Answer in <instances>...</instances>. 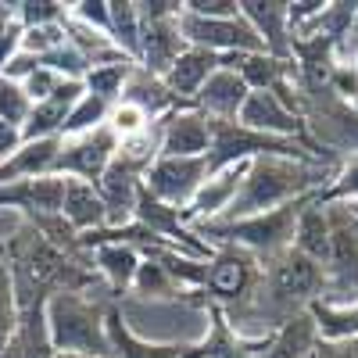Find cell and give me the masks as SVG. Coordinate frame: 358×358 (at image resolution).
<instances>
[{"instance_id": "cell-22", "label": "cell", "mask_w": 358, "mask_h": 358, "mask_svg": "<svg viewBox=\"0 0 358 358\" xmlns=\"http://www.w3.org/2000/svg\"><path fill=\"white\" fill-rule=\"evenodd\" d=\"M308 315L315 322L319 341H330V344L358 341V301L355 305H322V301H312Z\"/></svg>"}, {"instance_id": "cell-27", "label": "cell", "mask_w": 358, "mask_h": 358, "mask_svg": "<svg viewBox=\"0 0 358 358\" xmlns=\"http://www.w3.org/2000/svg\"><path fill=\"white\" fill-rule=\"evenodd\" d=\"M108 118H111V104L83 90V97L76 101L69 122H65V136H79V133L97 129V126H108Z\"/></svg>"}, {"instance_id": "cell-34", "label": "cell", "mask_w": 358, "mask_h": 358, "mask_svg": "<svg viewBox=\"0 0 358 358\" xmlns=\"http://www.w3.org/2000/svg\"><path fill=\"white\" fill-rule=\"evenodd\" d=\"M183 8L201 18H233L241 15V0H187Z\"/></svg>"}, {"instance_id": "cell-18", "label": "cell", "mask_w": 358, "mask_h": 358, "mask_svg": "<svg viewBox=\"0 0 358 358\" xmlns=\"http://www.w3.org/2000/svg\"><path fill=\"white\" fill-rule=\"evenodd\" d=\"M90 258H94V273L108 283V290L122 294V290H133V280L140 273V248L126 244V241H101L90 248Z\"/></svg>"}, {"instance_id": "cell-23", "label": "cell", "mask_w": 358, "mask_h": 358, "mask_svg": "<svg viewBox=\"0 0 358 358\" xmlns=\"http://www.w3.org/2000/svg\"><path fill=\"white\" fill-rule=\"evenodd\" d=\"M133 69H136V62H129V57H122V62L97 65V69L86 72L83 90H86V94H94V97H101V101H108V104L115 108L118 101H122V94H126V83H129Z\"/></svg>"}, {"instance_id": "cell-13", "label": "cell", "mask_w": 358, "mask_h": 358, "mask_svg": "<svg viewBox=\"0 0 358 358\" xmlns=\"http://www.w3.org/2000/svg\"><path fill=\"white\" fill-rule=\"evenodd\" d=\"M248 97H251V86L244 83V76L236 69L222 65L212 79L201 86L194 108L204 111L212 122H236V118H241V108L248 104Z\"/></svg>"}, {"instance_id": "cell-3", "label": "cell", "mask_w": 358, "mask_h": 358, "mask_svg": "<svg viewBox=\"0 0 358 358\" xmlns=\"http://www.w3.org/2000/svg\"><path fill=\"white\" fill-rule=\"evenodd\" d=\"M140 11V54L136 65L147 69L151 76H162L176 65V57L183 54L190 43L179 29V15H183V4H136Z\"/></svg>"}, {"instance_id": "cell-5", "label": "cell", "mask_w": 358, "mask_h": 358, "mask_svg": "<svg viewBox=\"0 0 358 358\" xmlns=\"http://www.w3.org/2000/svg\"><path fill=\"white\" fill-rule=\"evenodd\" d=\"M212 158H165L158 155L155 165L143 172V190L158 197L162 204L176 208V212H187L190 201L197 197V190L204 187V179L212 176Z\"/></svg>"}, {"instance_id": "cell-10", "label": "cell", "mask_w": 358, "mask_h": 358, "mask_svg": "<svg viewBox=\"0 0 358 358\" xmlns=\"http://www.w3.org/2000/svg\"><path fill=\"white\" fill-rule=\"evenodd\" d=\"M62 201H65V176H40V179H22V183L0 187V208L22 212L29 222L62 215Z\"/></svg>"}, {"instance_id": "cell-2", "label": "cell", "mask_w": 358, "mask_h": 358, "mask_svg": "<svg viewBox=\"0 0 358 358\" xmlns=\"http://www.w3.org/2000/svg\"><path fill=\"white\" fill-rule=\"evenodd\" d=\"M108 308L90 290L50 294L43 305V326L54 355H97L111 358L108 341Z\"/></svg>"}, {"instance_id": "cell-20", "label": "cell", "mask_w": 358, "mask_h": 358, "mask_svg": "<svg viewBox=\"0 0 358 358\" xmlns=\"http://www.w3.org/2000/svg\"><path fill=\"white\" fill-rule=\"evenodd\" d=\"M108 341H111V358H183V351H187L179 344L140 341L129 330V322H126V315H122L118 305L108 308Z\"/></svg>"}, {"instance_id": "cell-38", "label": "cell", "mask_w": 358, "mask_h": 358, "mask_svg": "<svg viewBox=\"0 0 358 358\" xmlns=\"http://www.w3.org/2000/svg\"><path fill=\"white\" fill-rule=\"evenodd\" d=\"M54 358H97V355H54Z\"/></svg>"}, {"instance_id": "cell-21", "label": "cell", "mask_w": 358, "mask_h": 358, "mask_svg": "<svg viewBox=\"0 0 358 358\" xmlns=\"http://www.w3.org/2000/svg\"><path fill=\"white\" fill-rule=\"evenodd\" d=\"M315 344H319L315 322L305 312V315H294L290 322H283L280 330L268 337L262 358H315Z\"/></svg>"}, {"instance_id": "cell-40", "label": "cell", "mask_w": 358, "mask_h": 358, "mask_svg": "<svg viewBox=\"0 0 358 358\" xmlns=\"http://www.w3.org/2000/svg\"><path fill=\"white\" fill-rule=\"evenodd\" d=\"M355 36H358V22H355Z\"/></svg>"}, {"instance_id": "cell-25", "label": "cell", "mask_w": 358, "mask_h": 358, "mask_svg": "<svg viewBox=\"0 0 358 358\" xmlns=\"http://www.w3.org/2000/svg\"><path fill=\"white\" fill-rule=\"evenodd\" d=\"M18 326H22V308L15 297V283L8 265H0V358H15Z\"/></svg>"}, {"instance_id": "cell-14", "label": "cell", "mask_w": 358, "mask_h": 358, "mask_svg": "<svg viewBox=\"0 0 358 358\" xmlns=\"http://www.w3.org/2000/svg\"><path fill=\"white\" fill-rule=\"evenodd\" d=\"M219 69H222V57L219 54L201 50V47H187L183 54L176 57V65L165 72V86H169V94L179 104H194L197 94H201V86L212 79Z\"/></svg>"}, {"instance_id": "cell-36", "label": "cell", "mask_w": 358, "mask_h": 358, "mask_svg": "<svg viewBox=\"0 0 358 358\" xmlns=\"http://www.w3.org/2000/svg\"><path fill=\"white\" fill-rule=\"evenodd\" d=\"M315 358H358V341H341V344L319 341L315 344Z\"/></svg>"}, {"instance_id": "cell-30", "label": "cell", "mask_w": 358, "mask_h": 358, "mask_svg": "<svg viewBox=\"0 0 358 358\" xmlns=\"http://www.w3.org/2000/svg\"><path fill=\"white\" fill-rule=\"evenodd\" d=\"M29 115H33V101H29L25 86L8 79V76H0V118L22 129L29 122Z\"/></svg>"}, {"instance_id": "cell-7", "label": "cell", "mask_w": 358, "mask_h": 358, "mask_svg": "<svg viewBox=\"0 0 358 358\" xmlns=\"http://www.w3.org/2000/svg\"><path fill=\"white\" fill-rule=\"evenodd\" d=\"M118 155V136L111 126H97L79 136H62V155H57V176L83 179V183H101V176Z\"/></svg>"}, {"instance_id": "cell-33", "label": "cell", "mask_w": 358, "mask_h": 358, "mask_svg": "<svg viewBox=\"0 0 358 358\" xmlns=\"http://www.w3.org/2000/svg\"><path fill=\"white\" fill-rule=\"evenodd\" d=\"M322 201H351V204H358V158L348 162L344 169H337L334 183L322 190Z\"/></svg>"}, {"instance_id": "cell-26", "label": "cell", "mask_w": 358, "mask_h": 358, "mask_svg": "<svg viewBox=\"0 0 358 358\" xmlns=\"http://www.w3.org/2000/svg\"><path fill=\"white\" fill-rule=\"evenodd\" d=\"M133 294H140V297H169V294H179V283L155 255H143L140 273L133 280Z\"/></svg>"}, {"instance_id": "cell-31", "label": "cell", "mask_w": 358, "mask_h": 358, "mask_svg": "<svg viewBox=\"0 0 358 358\" xmlns=\"http://www.w3.org/2000/svg\"><path fill=\"white\" fill-rule=\"evenodd\" d=\"M69 18L86 25V29H94V33L108 36V29H111V4H104V0H79V4H69Z\"/></svg>"}, {"instance_id": "cell-24", "label": "cell", "mask_w": 358, "mask_h": 358, "mask_svg": "<svg viewBox=\"0 0 358 358\" xmlns=\"http://www.w3.org/2000/svg\"><path fill=\"white\" fill-rule=\"evenodd\" d=\"M108 36L129 62H136V54H140V11H136V4H129V0H111Z\"/></svg>"}, {"instance_id": "cell-28", "label": "cell", "mask_w": 358, "mask_h": 358, "mask_svg": "<svg viewBox=\"0 0 358 358\" xmlns=\"http://www.w3.org/2000/svg\"><path fill=\"white\" fill-rule=\"evenodd\" d=\"M15 8V22L22 29H36V25H54L69 18V4H57V0H18Z\"/></svg>"}, {"instance_id": "cell-19", "label": "cell", "mask_w": 358, "mask_h": 358, "mask_svg": "<svg viewBox=\"0 0 358 358\" xmlns=\"http://www.w3.org/2000/svg\"><path fill=\"white\" fill-rule=\"evenodd\" d=\"M330 212H326V201L322 194H315L301 215H297V226H294V251L305 255L308 262H315L319 268H326L330 262Z\"/></svg>"}, {"instance_id": "cell-35", "label": "cell", "mask_w": 358, "mask_h": 358, "mask_svg": "<svg viewBox=\"0 0 358 358\" xmlns=\"http://www.w3.org/2000/svg\"><path fill=\"white\" fill-rule=\"evenodd\" d=\"M22 143H25V140H22V129L0 118V162H8V158L18 151Z\"/></svg>"}, {"instance_id": "cell-41", "label": "cell", "mask_w": 358, "mask_h": 358, "mask_svg": "<svg viewBox=\"0 0 358 358\" xmlns=\"http://www.w3.org/2000/svg\"><path fill=\"white\" fill-rule=\"evenodd\" d=\"M355 111H358V101H355Z\"/></svg>"}, {"instance_id": "cell-37", "label": "cell", "mask_w": 358, "mask_h": 358, "mask_svg": "<svg viewBox=\"0 0 358 358\" xmlns=\"http://www.w3.org/2000/svg\"><path fill=\"white\" fill-rule=\"evenodd\" d=\"M348 62H355V65H358V40H355V47H351V57H348Z\"/></svg>"}, {"instance_id": "cell-15", "label": "cell", "mask_w": 358, "mask_h": 358, "mask_svg": "<svg viewBox=\"0 0 358 358\" xmlns=\"http://www.w3.org/2000/svg\"><path fill=\"white\" fill-rule=\"evenodd\" d=\"M62 219L69 222V229H72L76 236L108 229V204H104L101 190H97L94 183H83V179H65Z\"/></svg>"}, {"instance_id": "cell-12", "label": "cell", "mask_w": 358, "mask_h": 358, "mask_svg": "<svg viewBox=\"0 0 358 358\" xmlns=\"http://www.w3.org/2000/svg\"><path fill=\"white\" fill-rule=\"evenodd\" d=\"M244 172H248V162H236V165H226V169H215L212 176L204 179V187L197 190V197L190 201V208L183 212L187 226H201V222H215L229 212V204L236 197L244 183Z\"/></svg>"}, {"instance_id": "cell-29", "label": "cell", "mask_w": 358, "mask_h": 358, "mask_svg": "<svg viewBox=\"0 0 358 358\" xmlns=\"http://www.w3.org/2000/svg\"><path fill=\"white\" fill-rule=\"evenodd\" d=\"M69 43V18L65 22H54V25H36V29H22V50L25 54H36L47 57L57 47Z\"/></svg>"}, {"instance_id": "cell-17", "label": "cell", "mask_w": 358, "mask_h": 358, "mask_svg": "<svg viewBox=\"0 0 358 358\" xmlns=\"http://www.w3.org/2000/svg\"><path fill=\"white\" fill-rule=\"evenodd\" d=\"M83 97V83H65L57 94H50L47 101L33 104V115L22 126V140H50V136H65V122L76 108V101Z\"/></svg>"}, {"instance_id": "cell-11", "label": "cell", "mask_w": 358, "mask_h": 358, "mask_svg": "<svg viewBox=\"0 0 358 358\" xmlns=\"http://www.w3.org/2000/svg\"><path fill=\"white\" fill-rule=\"evenodd\" d=\"M241 15L262 40L265 54L294 62V33H290V11L283 0H241Z\"/></svg>"}, {"instance_id": "cell-9", "label": "cell", "mask_w": 358, "mask_h": 358, "mask_svg": "<svg viewBox=\"0 0 358 358\" xmlns=\"http://www.w3.org/2000/svg\"><path fill=\"white\" fill-rule=\"evenodd\" d=\"M212 151V118L194 104H179L162 118V155L165 158H204Z\"/></svg>"}, {"instance_id": "cell-32", "label": "cell", "mask_w": 358, "mask_h": 358, "mask_svg": "<svg viewBox=\"0 0 358 358\" xmlns=\"http://www.w3.org/2000/svg\"><path fill=\"white\" fill-rule=\"evenodd\" d=\"M65 83H69L65 76H57V72L47 69V65H40L33 76L22 79V86H25V94H29V101H33V104H40V101H47L50 94H57V90H62Z\"/></svg>"}, {"instance_id": "cell-4", "label": "cell", "mask_w": 358, "mask_h": 358, "mask_svg": "<svg viewBox=\"0 0 358 358\" xmlns=\"http://www.w3.org/2000/svg\"><path fill=\"white\" fill-rule=\"evenodd\" d=\"M262 280V262L241 248H215L204 265V290L212 294L215 308L233 312L255 294Z\"/></svg>"}, {"instance_id": "cell-6", "label": "cell", "mask_w": 358, "mask_h": 358, "mask_svg": "<svg viewBox=\"0 0 358 358\" xmlns=\"http://www.w3.org/2000/svg\"><path fill=\"white\" fill-rule=\"evenodd\" d=\"M179 29H183V36H187L190 47L212 50L219 57L262 54L265 50L244 15H233V18H201V15H190L183 8V15H179Z\"/></svg>"}, {"instance_id": "cell-8", "label": "cell", "mask_w": 358, "mask_h": 358, "mask_svg": "<svg viewBox=\"0 0 358 358\" xmlns=\"http://www.w3.org/2000/svg\"><path fill=\"white\" fill-rule=\"evenodd\" d=\"M244 129H255L262 136H276V140H297V143H308V126H305V115L297 111L294 104H287L276 94H265V90H251L248 104L241 108V118H236ZM319 151V147H315ZM322 155V151H319Z\"/></svg>"}, {"instance_id": "cell-39", "label": "cell", "mask_w": 358, "mask_h": 358, "mask_svg": "<svg viewBox=\"0 0 358 358\" xmlns=\"http://www.w3.org/2000/svg\"><path fill=\"white\" fill-rule=\"evenodd\" d=\"M0 265H4V244H0Z\"/></svg>"}, {"instance_id": "cell-1", "label": "cell", "mask_w": 358, "mask_h": 358, "mask_svg": "<svg viewBox=\"0 0 358 358\" xmlns=\"http://www.w3.org/2000/svg\"><path fill=\"white\" fill-rule=\"evenodd\" d=\"M337 169L326 162H308V158H290V155H262L248 162L244 183L236 190L229 212L215 222H233V219H251L262 212H276V208L301 201L312 194H322L334 183Z\"/></svg>"}, {"instance_id": "cell-16", "label": "cell", "mask_w": 358, "mask_h": 358, "mask_svg": "<svg viewBox=\"0 0 358 358\" xmlns=\"http://www.w3.org/2000/svg\"><path fill=\"white\" fill-rule=\"evenodd\" d=\"M57 155H62V136H50V140H25L8 162H0V187L22 183V179L57 176Z\"/></svg>"}]
</instances>
